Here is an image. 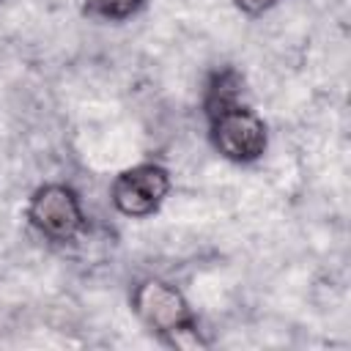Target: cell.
<instances>
[{
	"instance_id": "obj_1",
	"label": "cell",
	"mask_w": 351,
	"mask_h": 351,
	"mask_svg": "<svg viewBox=\"0 0 351 351\" xmlns=\"http://www.w3.org/2000/svg\"><path fill=\"white\" fill-rule=\"evenodd\" d=\"M208 143L230 165H255L269 151V126L244 99L206 112Z\"/></svg>"
},
{
	"instance_id": "obj_2",
	"label": "cell",
	"mask_w": 351,
	"mask_h": 351,
	"mask_svg": "<svg viewBox=\"0 0 351 351\" xmlns=\"http://www.w3.org/2000/svg\"><path fill=\"white\" fill-rule=\"evenodd\" d=\"M25 217L30 228L52 244H71L88 230L80 192L66 181H47L27 197Z\"/></svg>"
},
{
	"instance_id": "obj_3",
	"label": "cell",
	"mask_w": 351,
	"mask_h": 351,
	"mask_svg": "<svg viewBox=\"0 0 351 351\" xmlns=\"http://www.w3.org/2000/svg\"><path fill=\"white\" fill-rule=\"evenodd\" d=\"M129 304L132 313L137 315V321L151 329L162 343H167L173 335L197 326V318L184 296V291L165 280V277H143L132 285L129 293Z\"/></svg>"
},
{
	"instance_id": "obj_4",
	"label": "cell",
	"mask_w": 351,
	"mask_h": 351,
	"mask_svg": "<svg viewBox=\"0 0 351 351\" xmlns=\"http://www.w3.org/2000/svg\"><path fill=\"white\" fill-rule=\"evenodd\" d=\"M173 189L170 170L154 159L121 170L110 184V203L121 217L145 219L162 208Z\"/></svg>"
},
{
	"instance_id": "obj_5",
	"label": "cell",
	"mask_w": 351,
	"mask_h": 351,
	"mask_svg": "<svg viewBox=\"0 0 351 351\" xmlns=\"http://www.w3.org/2000/svg\"><path fill=\"white\" fill-rule=\"evenodd\" d=\"M80 3L88 16L101 22H126L148 5V0H80Z\"/></svg>"
},
{
	"instance_id": "obj_6",
	"label": "cell",
	"mask_w": 351,
	"mask_h": 351,
	"mask_svg": "<svg viewBox=\"0 0 351 351\" xmlns=\"http://www.w3.org/2000/svg\"><path fill=\"white\" fill-rule=\"evenodd\" d=\"M280 0H233V5L244 14V16H263L266 11H271Z\"/></svg>"
}]
</instances>
